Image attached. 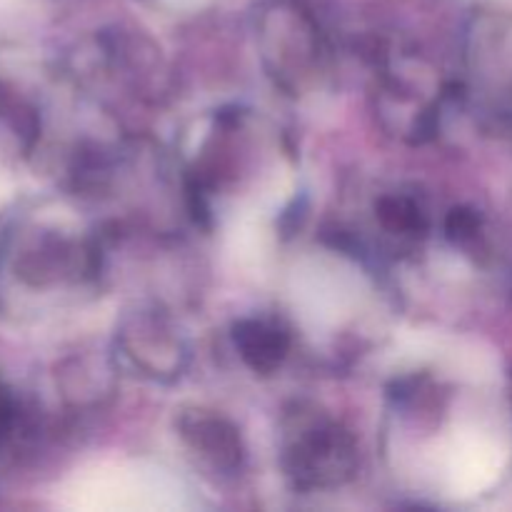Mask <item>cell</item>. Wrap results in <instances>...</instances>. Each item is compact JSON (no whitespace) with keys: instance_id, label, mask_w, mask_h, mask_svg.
<instances>
[{"instance_id":"1","label":"cell","mask_w":512,"mask_h":512,"mask_svg":"<svg viewBox=\"0 0 512 512\" xmlns=\"http://www.w3.org/2000/svg\"><path fill=\"white\" fill-rule=\"evenodd\" d=\"M283 465L300 490L340 485L355 470V443L338 423L325 418H300L298 435L285 450Z\"/></svg>"},{"instance_id":"2","label":"cell","mask_w":512,"mask_h":512,"mask_svg":"<svg viewBox=\"0 0 512 512\" xmlns=\"http://www.w3.org/2000/svg\"><path fill=\"white\" fill-rule=\"evenodd\" d=\"M180 435L195 453L203 455L218 470L233 473L243 463V440L235 425L225 418L195 410L180 418Z\"/></svg>"},{"instance_id":"3","label":"cell","mask_w":512,"mask_h":512,"mask_svg":"<svg viewBox=\"0 0 512 512\" xmlns=\"http://www.w3.org/2000/svg\"><path fill=\"white\" fill-rule=\"evenodd\" d=\"M233 340L245 363L260 375L280 368L290 348V338L283 328L265 320H240L233 328Z\"/></svg>"},{"instance_id":"4","label":"cell","mask_w":512,"mask_h":512,"mask_svg":"<svg viewBox=\"0 0 512 512\" xmlns=\"http://www.w3.org/2000/svg\"><path fill=\"white\" fill-rule=\"evenodd\" d=\"M375 215H378L380 225L395 235H418L425 233L428 220H425L423 210L415 205V200L405 198V195H385L375 205Z\"/></svg>"},{"instance_id":"5","label":"cell","mask_w":512,"mask_h":512,"mask_svg":"<svg viewBox=\"0 0 512 512\" xmlns=\"http://www.w3.org/2000/svg\"><path fill=\"white\" fill-rule=\"evenodd\" d=\"M483 230V220L473 208H455L450 210L448 220H445V233L455 245H470L480 238Z\"/></svg>"},{"instance_id":"6","label":"cell","mask_w":512,"mask_h":512,"mask_svg":"<svg viewBox=\"0 0 512 512\" xmlns=\"http://www.w3.org/2000/svg\"><path fill=\"white\" fill-rule=\"evenodd\" d=\"M13 428H15V405L13 400H10L8 390L0 385V445L10 438Z\"/></svg>"}]
</instances>
